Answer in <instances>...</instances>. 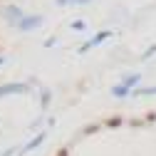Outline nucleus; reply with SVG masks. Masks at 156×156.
I'll return each mask as SVG.
<instances>
[{
  "mask_svg": "<svg viewBox=\"0 0 156 156\" xmlns=\"http://www.w3.org/2000/svg\"><path fill=\"white\" fill-rule=\"evenodd\" d=\"M17 25H20L23 30H35V27H40V25H42V15H30V17H23V20L17 23Z\"/></svg>",
  "mask_w": 156,
  "mask_h": 156,
  "instance_id": "obj_1",
  "label": "nucleus"
},
{
  "mask_svg": "<svg viewBox=\"0 0 156 156\" xmlns=\"http://www.w3.org/2000/svg\"><path fill=\"white\" fill-rule=\"evenodd\" d=\"M107 37H109V32H97V35L92 37L87 45H82V52H84V50H89V47H94V45H99V42H104Z\"/></svg>",
  "mask_w": 156,
  "mask_h": 156,
  "instance_id": "obj_2",
  "label": "nucleus"
},
{
  "mask_svg": "<svg viewBox=\"0 0 156 156\" xmlns=\"http://www.w3.org/2000/svg\"><path fill=\"white\" fill-rule=\"evenodd\" d=\"M5 17L10 23H20V17H23V12H20V8H15V5H10L8 10H5Z\"/></svg>",
  "mask_w": 156,
  "mask_h": 156,
  "instance_id": "obj_3",
  "label": "nucleus"
},
{
  "mask_svg": "<svg viewBox=\"0 0 156 156\" xmlns=\"http://www.w3.org/2000/svg\"><path fill=\"white\" fill-rule=\"evenodd\" d=\"M25 87H20V84H12V87H3L0 89V94H5V92H23Z\"/></svg>",
  "mask_w": 156,
  "mask_h": 156,
  "instance_id": "obj_4",
  "label": "nucleus"
},
{
  "mask_svg": "<svg viewBox=\"0 0 156 156\" xmlns=\"http://www.w3.org/2000/svg\"><path fill=\"white\" fill-rule=\"evenodd\" d=\"M119 124H122L119 116H114V119H109V122H107V126H119Z\"/></svg>",
  "mask_w": 156,
  "mask_h": 156,
  "instance_id": "obj_5",
  "label": "nucleus"
},
{
  "mask_svg": "<svg viewBox=\"0 0 156 156\" xmlns=\"http://www.w3.org/2000/svg\"><path fill=\"white\" fill-rule=\"evenodd\" d=\"M72 27H74V30H82V27H84V23H82V20H77V23H72Z\"/></svg>",
  "mask_w": 156,
  "mask_h": 156,
  "instance_id": "obj_6",
  "label": "nucleus"
},
{
  "mask_svg": "<svg viewBox=\"0 0 156 156\" xmlns=\"http://www.w3.org/2000/svg\"><path fill=\"white\" fill-rule=\"evenodd\" d=\"M57 156H69V154H67V149H60V151H57Z\"/></svg>",
  "mask_w": 156,
  "mask_h": 156,
  "instance_id": "obj_7",
  "label": "nucleus"
},
{
  "mask_svg": "<svg viewBox=\"0 0 156 156\" xmlns=\"http://www.w3.org/2000/svg\"><path fill=\"white\" fill-rule=\"evenodd\" d=\"M74 3H80V5H87V3H92V0H74Z\"/></svg>",
  "mask_w": 156,
  "mask_h": 156,
  "instance_id": "obj_8",
  "label": "nucleus"
},
{
  "mask_svg": "<svg viewBox=\"0 0 156 156\" xmlns=\"http://www.w3.org/2000/svg\"><path fill=\"white\" fill-rule=\"evenodd\" d=\"M65 3H67V0H57V5H65Z\"/></svg>",
  "mask_w": 156,
  "mask_h": 156,
  "instance_id": "obj_9",
  "label": "nucleus"
},
{
  "mask_svg": "<svg viewBox=\"0 0 156 156\" xmlns=\"http://www.w3.org/2000/svg\"><path fill=\"white\" fill-rule=\"evenodd\" d=\"M0 62H3V57H0Z\"/></svg>",
  "mask_w": 156,
  "mask_h": 156,
  "instance_id": "obj_10",
  "label": "nucleus"
}]
</instances>
